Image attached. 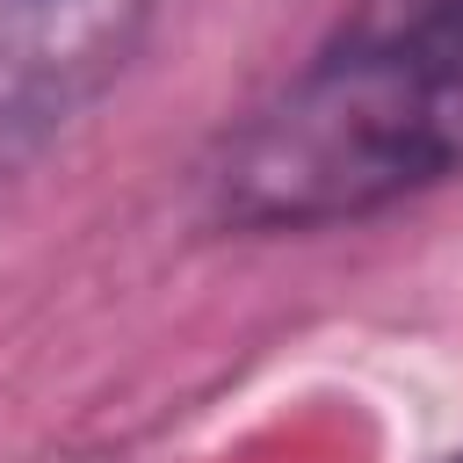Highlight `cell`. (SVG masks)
<instances>
[{
	"label": "cell",
	"instance_id": "2",
	"mask_svg": "<svg viewBox=\"0 0 463 463\" xmlns=\"http://www.w3.org/2000/svg\"><path fill=\"white\" fill-rule=\"evenodd\" d=\"M159 0H0V188H14L137 58Z\"/></svg>",
	"mask_w": 463,
	"mask_h": 463
},
{
	"label": "cell",
	"instance_id": "1",
	"mask_svg": "<svg viewBox=\"0 0 463 463\" xmlns=\"http://www.w3.org/2000/svg\"><path fill=\"white\" fill-rule=\"evenodd\" d=\"M463 174V36L347 14L217 152L210 217L333 232Z\"/></svg>",
	"mask_w": 463,
	"mask_h": 463
},
{
	"label": "cell",
	"instance_id": "3",
	"mask_svg": "<svg viewBox=\"0 0 463 463\" xmlns=\"http://www.w3.org/2000/svg\"><path fill=\"white\" fill-rule=\"evenodd\" d=\"M347 14H362V22H405V29H449V36H463V0H354Z\"/></svg>",
	"mask_w": 463,
	"mask_h": 463
}]
</instances>
